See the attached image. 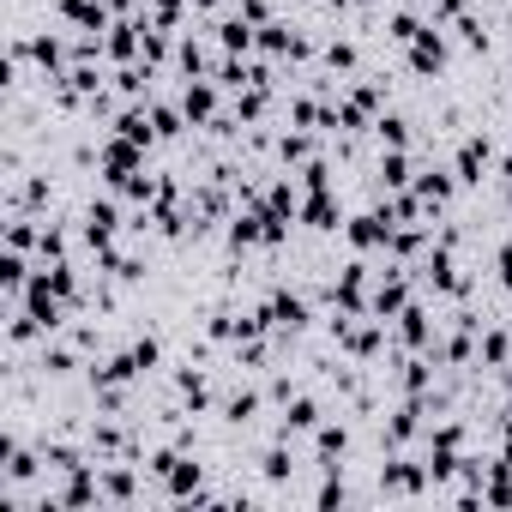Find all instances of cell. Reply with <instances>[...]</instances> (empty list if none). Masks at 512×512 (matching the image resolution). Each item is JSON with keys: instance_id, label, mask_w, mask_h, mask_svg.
<instances>
[{"instance_id": "cell-1", "label": "cell", "mask_w": 512, "mask_h": 512, "mask_svg": "<svg viewBox=\"0 0 512 512\" xmlns=\"http://www.w3.org/2000/svg\"><path fill=\"white\" fill-rule=\"evenodd\" d=\"M266 410H272L266 386H253V380H223V392H217V422H223V428H253Z\"/></svg>"}, {"instance_id": "cell-2", "label": "cell", "mask_w": 512, "mask_h": 512, "mask_svg": "<svg viewBox=\"0 0 512 512\" xmlns=\"http://www.w3.org/2000/svg\"><path fill=\"white\" fill-rule=\"evenodd\" d=\"M452 175H458V187L494 181V139H488V133H458V145H452Z\"/></svg>"}, {"instance_id": "cell-3", "label": "cell", "mask_w": 512, "mask_h": 512, "mask_svg": "<svg viewBox=\"0 0 512 512\" xmlns=\"http://www.w3.org/2000/svg\"><path fill=\"white\" fill-rule=\"evenodd\" d=\"M416 169H422V151L410 145V151H380L374 157V193H410L416 187Z\"/></svg>"}, {"instance_id": "cell-4", "label": "cell", "mask_w": 512, "mask_h": 512, "mask_svg": "<svg viewBox=\"0 0 512 512\" xmlns=\"http://www.w3.org/2000/svg\"><path fill=\"white\" fill-rule=\"evenodd\" d=\"M332 410L314 398V392H302V398H290L284 410H278V422H272V440H308L320 422H326Z\"/></svg>"}, {"instance_id": "cell-5", "label": "cell", "mask_w": 512, "mask_h": 512, "mask_svg": "<svg viewBox=\"0 0 512 512\" xmlns=\"http://www.w3.org/2000/svg\"><path fill=\"white\" fill-rule=\"evenodd\" d=\"M440 338V320L428 314V302H410L398 320H392V350H428Z\"/></svg>"}, {"instance_id": "cell-6", "label": "cell", "mask_w": 512, "mask_h": 512, "mask_svg": "<svg viewBox=\"0 0 512 512\" xmlns=\"http://www.w3.org/2000/svg\"><path fill=\"white\" fill-rule=\"evenodd\" d=\"M296 223H308L314 235H338V229H344V199H338V187L302 193V211H296Z\"/></svg>"}, {"instance_id": "cell-7", "label": "cell", "mask_w": 512, "mask_h": 512, "mask_svg": "<svg viewBox=\"0 0 512 512\" xmlns=\"http://www.w3.org/2000/svg\"><path fill=\"white\" fill-rule=\"evenodd\" d=\"M416 199H422V205H434V211L446 217V211H452V199H458V175L422 157V169H416Z\"/></svg>"}, {"instance_id": "cell-8", "label": "cell", "mask_w": 512, "mask_h": 512, "mask_svg": "<svg viewBox=\"0 0 512 512\" xmlns=\"http://www.w3.org/2000/svg\"><path fill=\"white\" fill-rule=\"evenodd\" d=\"M211 43H217L223 55H260V25L241 19V13H223V19L211 25Z\"/></svg>"}, {"instance_id": "cell-9", "label": "cell", "mask_w": 512, "mask_h": 512, "mask_svg": "<svg viewBox=\"0 0 512 512\" xmlns=\"http://www.w3.org/2000/svg\"><path fill=\"white\" fill-rule=\"evenodd\" d=\"M217 61H223V49L211 55L199 37H175V79H211Z\"/></svg>"}, {"instance_id": "cell-10", "label": "cell", "mask_w": 512, "mask_h": 512, "mask_svg": "<svg viewBox=\"0 0 512 512\" xmlns=\"http://www.w3.org/2000/svg\"><path fill=\"white\" fill-rule=\"evenodd\" d=\"M272 157H278V169H290V175H296L302 163H314V157H320V133H308V127H284Z\"/></svg>"}, {"instance_id": "cell-11", "label": "cell", "mask_w": 512, "mask_h": 512, "mask_svg": "<svg viewBox=\"0 0 512 512\" xmlns=\"http://www.w3.org/2000/svg\"><path fill=\"white\" fill-rule=\"evenodd\" d=\"M476 368H488V374L512 368V332H506V320H488V326H482V338H476Z\"/></svg>"}, {"instance_id": "cell-12", "label": "cell", "mask_w": 512, "mask_h": 512, "mask_svg": "<svg viewBox=\"0 0 512 512\" xmlns=\"http://www.w3.org/2000/svg\"><path fill=\"white\" fill-rule=\"evenodd\" d=\"M368 133L380 139V151H410V145H416V121H410L404 109H380Z\"/></svg>"}, {"instance_id": "cell-13", "label": "cell", "mask_w": 512, "mask_h": 512, "mask_svg": "<svg viewBox=\"0 0 512 512\" xmlns=\"http://www.w3.org/2000/svg\"><path fill=\"white\" fill-rule=\"evenodd\" d=\"M320 67H332V73L356 79V73H362V49H356V37H332V43L320 49Z\"/></svg>"}, {"instance_id": "cell-14", "label": "cell", "mask_w": 512, "mask_h": 512, "mask_svg": "<svg viewBox=\"0 0 512 512\" xmlns=\"http://www.w3.org/2000/svg\"><path fill=\"white\" fill-rule=\"evenodd\" d=\"M452 31L464 37V49H470V55H482V61L494 55V37H488V19H476V13H464V19H452Z\"/></svg>"}, {"instance_id": "cell-15", "label": "cell", "mask_w": 512, "mask_h": 512, "mask_svg": "<svg viewBox=\"0 0 512 512\" xmlns=\"http://www.w3.org/2000/svg\"><path fill=\"white\" fill-rule=\"evenodd\" d=\"M290 37H296V25H290V19H272V25H260V55L284 61V55H290Z\"/></svg>"}, {"instance_id": "cell-16", "label": "cell", "mask_w": 512, "mask_h": 512, "mask_svg": "<svg viewBox=\"0 0 512 512\" xmlns=\"http://www.w3.org/2000/svg\"><path fill=\"white\" fill-rule=\"evenodd\" d=\"M260 386H266V398H272V410H284L290 398H302V392H308V386H302L296 374H266Z\"/></svg>"}, {"instance_id": "cell-17", "label": "cell", "mask_w": 512, "mask_h": 512, "mask_svg": "<svg viewBox=\"0 0 512 512\" xmlns=\"http://www.w3.org/2000/svg\"><path fill=\"white\" fill-rule=\"evenodd\" d=\"M314 506H356V494H350L344 476H326V482L314 488Z\"/></svg>"}, {"instance_id": "cell-18", "label": "cell", "mask_w": 512, "mask_h": 512, "mask_svg": "<svg viewBox=\"0 0 512 512\" xmlns=\"http://www.w3.org/2000/svg\"><path fill=\"white\" fill-rule=\"evenodd\" d=\"M494 284L512 296V241H500V253H494Z\"/></svg>"}, {"instance_id": "cell-19", "label": "cell", "mask_w": 512, "mask_h": 512, "mask_svg": "<svg viewBox=\"0 0 512 512\" xmlns=\"http://www.w3.org/2000/svg\"><path fill=\"white\" fill-rule=\"evenodd\" d=\"M241 19H253V25H272L278 13H272V0H241V7H235Z\"/></svg>"}, {"instance_id": "cell-20", "label": "cell", "mask_w": 512, "mask_h": 512, "mask_svg": "<svg viewBox=\"0 0 512 512\" xmlns=\"http://www.w3.org/2000/svg\"><path fill=\"white\" fill-rule=\"evenodd\" d=\"M109 13H115V19H139V13H145V0H109Z\"/></svg>"}]
</instances>
